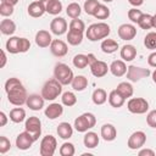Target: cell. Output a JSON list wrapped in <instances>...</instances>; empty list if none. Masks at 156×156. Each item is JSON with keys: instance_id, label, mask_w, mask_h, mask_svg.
Instances as JSON below:
<instances>
[{"instance_id": "cell-1", "label": "cell", "mask_w": 156, "mask_h": 156, "mask_svg": "<svg viewBox=\"0 0 156 156\" xmlns=\"http://www.w3.org/2000/svg\"><path fill=\"white\" fill-rule=\"evenodd\" d=\"M110 32H111V28L107 23L98 22V23H93L88 27L85 35L90 41H98V40L107 38Z\"/></svg>"}, {"instance_id": "cell-2", "label": "cell", "mask_w": 156, "mask_h": 156, "mask_svg": "<svg viewBox=\"0 0 156 156\" xmlns=\"http://www.w3.org/2000/svg\"><path fill=\"white\" fill-rule=\"evenodd\" d=\"M62 93V84L56 79H49L41 88V96L48 101H54Z\"/></svg>"}, {"instance_id": "cell-3", "label": "cell", "mask_w": 156, "mask_h": 156, "mask_svg": "<svg viewBox=\"0 0 156 156\" xmlns=\"http://www.w3.org/2000/svg\"><path fill=\"white\" fill-rule=\"evenodd\" d=\"M54 78H56L62 85H68L72 83L74 74H73V71L68 67V65L63 62H58L55 65V68H54Z\"/></svg>"}, {"instance_id": "cell-4", "label": "cell", "mask_w": 156, "mask_h": 156, "mask_svg": "<svg viewBox=\"0 0 156 156\" xmlns=\"http://www.w3.org/2000/svg\"><path fill=\"white\" fill-rule=\"evenodd\" d=\"M96 124V117L91 112H84L74 119V128L79 133H85Z\"/></svg>"}, {"instance_id": "cell-5", "label": "cell", "mask_w": 156, "mask_h": 156, "mask_svg": "<svg viewBox=\"0 0 156 156\" xmlns=\"http://www.w3.org/2000/svg\"><path fill=\"white\" fill-rule=\"evenodd\" d=\"M7 94V100L10 104L15 105V106H21V105H24L26 101H27V98H28V94H27V90L23 85L18 87V88H15L12 90H10Z\"/></svg>"}, {"instance_id": "cell-6", "label": "cell", "mask_w": 156, "mask_h": 156, "mask_svg": "<svg viewBox=\"0 0 156 156\" xmlns=\"http://www.w3.org/2000/svg\"><path fill=\"white\" fill-rule=\"evenodd\" d=\"M57 147V140L54 135L49 134L45 135L41 141H40V147H39V154L41 156H52L56 151Z\"/></svg>"}, {"instance_id": "cell-7", "label": "cell", "mask_w": 156, "mask_h": 156, "mask_svg": "<svg viewBox=\"0 0 156 156\" xmlns=\"http://www.w3.org/2000/svg\"><path fill=\"white\" fill-rule=\"evenodd\" d=\"M127 108L132 113L143 115L149 110V102L144 98H132L127 102Z\"/></svg>"}, {"instance_id": "cell-8", "label": "cell", "mask_w": 156, "mask_h": 156, "mask_svg": "<svg viewBox=\"0 0 156 156\" xmlns=\"http://www.w3.org/2000/svg\"><path fill=\"white\" fill-rule=\"evenodd\" d=\"M24 129L28 133H30V135L37 141L39 139V136L41 135V121L35 116H30V117H28L26 119Z\"/></svg>"}, {"instance_id": "cell-9", "label": "cell", "mask_w": 156, "mask_h": 156, "mask_svg": "<svg viewBox=\"0 0 156 156\" xmlns=\"http://www.w3.org/2000/svg\"><path fill=\"white\" fill-rule=\"evenodd\" d=\"M127 79H129L130 82H139L143 78H146L151 74L149 68H144V67H138V66H129L127 69Z\"/></svg>"}, {"instance_id": "cell-10", "label": "cell", "mask_w": 156, "mask_h": 156, "mask_svg": "<svg viewBox=\"0 0 156 156\" xmlns=\"http://www.w3.org/2000/svg\"><path fill=\"white\" fill-rule=\"evenodd\" d=\"M145 143H146V134L143 130H136L128 138L127 145L130 150H138L141 149L145 145Z\"/></svg>"}, {"instance_id": "cell-11", "label": "cell", "mask_w": 156, "mask_h": 156, "mask_svg": "<svg viewBox=\"0 0 156 156\" xmlns=\"http://www.w3.org/2000/svg\"><path fill=\"white\" fill-rule=\"evenodd\" d=\"M34 138L30 135V133H28L26 129L24 132L20 133L17 136H16V146L20 149V150H28L33 143H34Z\"/></svg>"}, {"instance_id": "cell-12", "label": "cell", "mask_w": 156, "mask_h": 156, "mask_svg": "<svg viewBox=\"0 0 156 156\" xmlns=\"http://www.w3.org/2000/svg\"><path fill=\"white\" fill-rule=\"evenodd\" d=\"M28 15L30 17H34V18H39L41 17L45 12H46V9H45V1L44 0H38V1H33L28 5Z\"/></svg>"}, {"instance_id": "cell-13", "label": "cell", "mask_w": 156, "mask_h": 156, "mask_svg": "<svg viewBox=\"0 0 156 156\" xmlns=\"http://www.w3.org/2000/svg\"><path fill=\"white\" fill-rule=\"evenodd\" d=\"M118 37L122 39V40H132L135 38L136 35V28L133 26V24H129V23H123L118 27Z\"/></svg>"}, {"instance_id": "cell-14", "label": "cell", "mask_w": 156, "mask_h": 156, "mask_svg": "<svg viewBox=\"0 0 156 156\" xmlns=\"http://www.w3.org/2000/svg\"><path fill=\"white\" fill-rule=\"evenodd\" d=\"M89 68H90L91 74L94 77H96V78L105 77L107 74V72L110 71V66H107V63L101 61V60H96L94 63H91L89 66Z\"/></svg>"}, {"instance_id": "cell-15", "label": "cell", "mask_w": 156, "mask_h": 156, "mask_svg": "<svg viewBox=\"0 0 156 156\" xmlns=\"http://www.w3.org/2000/svg\"><path fill=\"white\" fill-rule=\"evenodd\" d=\"M50 51L54 56L56 57H63L67 55L68 52V48H67V44L61 40V39H55L52 40L51 45H50Z\"/></svg>"}, {"instance_id": "cell-16", "label": "cell", "mask_w": 156, "mask_h": 156, "mask_svg": "<svg viewBox=\"0 0 156 156\" xmlns=\"http://www.w3.org/2000/svg\"><path fill=\"white\" fill-rule=\"evenodd\" d=\"M67 27H68L67 26V22L62 17H55L50 22V30L55 35H62V34H65L66 30H67Z\"/></svg>"}, {"instance_id": "cell-17", "label": "cell", "mask_w": 156, "mask_h": 156, "mask_svg": "<svg viewBox=\"0 0 156 156\" xmlns=\"http://www.w3.org/2000/svg\"><path fill=\"white\" fill-rule=\"evenodd\" d=\"M44 102H45V99L41 96V94L40 95L39 94H30L27 98L26 105H27V107H29L33 111H40L44 107Z\"/></svg>"}, {"instance_id": "cell-18", "label": "cell", "mask_w": 156, "mask_h": 156, "mask_svg": "<svg viewBox=\"0 0 156 156\" xmlns=\"http://www.w3.org/2000/svg\"><path fill=\"white\" fill-rule=\"evenodd\" d=\"M52 43V38L50 32L45 30V29H40L39 32H37L35 34V44L39 48H48L50 46Z\"/></svg>"}, {"instance_id": "cell-19", "label": "cell", "mask_w": 156, "mask_h": 156, "mask_svg": "<svg viewBox=\"0 0 156 156\" xmlns=\"http://www.w3.org/2000/svg\"><path fill=\"white\" fill-rule=\"evenodd\" d=\"M127 65L123 60H115L112 61V63L110 65V72L115 76V77H122L127 73Z\"/></svg>"}, {"instance_id": "cell-20", "label": "cell", "mask_w": 156, "mask_h": 156, "mask_svg": "<svg viewBox=\"0 0 156 156\" xmlns=\"http://www.w3.org/2000/svg\"><path fill=\"white\" fill-rule=\"evenodd\" d=\"M100 134H101V138L105 140V141H112L116 139L117 136V130L115 128L113 124L111 123H105L101 129H100Z\"/></svg>"}, {"instance_id": "cell-21", "label": "cell", "mask_w": 156, "mask_h": 156, "mask_svg": "<svg viewBox=\"0 0 156 156\" xmlns=\"http://www.w3.org/2000/svg\"><path fill=\"white\" fill-rule=\"evenodd\" d=\"M45 116L49 118V119H56L57 117H60L62 113H63V107L61 104H57V102H52L50 104L45 111H44Z\"/></svg>"}, {"instance_id": "cell-22", "label": "cell", "mask_w": 156, "mask_h": 156, "mask_svg": "<svg viewBox=\"0 0 156 156\" xmlns=\"http://www.w3.org/2000/svg\"><path fill=\"white\" fill-rule=\"evenodd\" d=\"M119 55H121L123 61H127V62L133 61L136 57V49H135V46H133L130 44H126L122 46Z\"/></svg>"}, {"instance_id": "cell-23", "label": "cell", "mask_w": 156, "mask_h": 156, "mask_svg": "<svg viewBox=\"0 0 156 156\" xmlns=\"http://www.w3.org/2000/svg\"><path fill=\"white\" fill-rule=\"evenodd\" d=\"M57 135L61 138V139H69L72 135H73V127L68 123V122H61L58 126H57Z\"/></svg>"}, {"instance_id": "cell-24", "label": "cell", "mask_w": 156, "mask_h": 156, "mask_svg": "<svg viewBox=\"0 0 156 156\" xmlns=\"http://www.w3.org/2000/svg\"><path fill=\"white\" fill-rule=\"evenodd\" d=\"M124 101H126V99H124L116 89L112 90V91H110V94H108V104H110L112 107L119 108V107H122V106L124 105Z\"/></svg>"}, {"instance_id": "cell-25", "label": "cell", "mask_w": 156, "mask_h": 156, "mask_svg": "<svg viewBox=\"0 0 156 156\" xmlns=\"http://www.w3.org/2000/svg\"><path fill=\"white\" fill-rule=\"evenodd\" d=\"M45 9L49 15H58L62 11V2L60 0H44Z\"/></svg>"}, {"instance_id": "cell-26", "label": "cell", "mask_w": 156, "mask_h": 156, "mask_svg": "<svg viewBox=\"0 0 156 156\" xmlns=\"http://www.w3.org/2000/svg\"><path fill=\"white\" fill-rule=\"evenodd\" d=\"M99 136L95 132H87L84 138H83V143H84V146L88 147V149H94L99 145Z\"/></svg>"}, {"instance_id": "cell-27", "label": "cell", "mask_w": 156, "mask_h": 156, "mask_svg": "<svg viewBox=\"0 0 156 156\" xmlns=\"http://www.w3.org/2000/svg\"><path fill=\"white\" fill-rule=\"evenodd\" d=\"M0 30L4 35H12L16 30V23L12 20L5 18L0 22Z\"/></svg>"}, {"instance_id": "cell-28", "label": "cell", "mask_w": 156, "mask_h": 156, "mask_svg": "<svg viewBox=\"0 0 156 156\" xmlns=\"http://www.w3.org/2000/svg\"><path fill=\"white\" fill-rule=\"evenodd\" d=\"M91 100L95 105H104L106 101H107V93L105 89L102 88H98L93 91V95H91Z\"/></svg>"}, {"instance_id": "cell-29", "label": "cell", "mask_w": 156, "mask_h": 156, "mask_svg": "<svg viewBox=\"0 0 156 156\" xmlns=\"http://www.w3.org/2000/svg\"><path fill=\"white\" fill-rule=\"evenodd\" d=\"M67 41L69 45H73V46L79 45L83 41V32L69 29L67 33Z\"/></svg>"}, {"instance_id": "cell-30", "label": "cell", "mask_w": 156, "mask_h": 156, "mask_svg": "<svg viewBox=\"0 0 156 156\" xmlns=\"http://www.w3.org/2000/svg\"><path fill=\"white\" fill-rule=\"evenodd\" d=\"M100 48H101L102 52H105V54H113L118 49V43L113 39H104L101 41Z\"/></svg>"}, {"instance_id": "cell-31", "label": "cell", "mask_w": 156, "mask_h": 156, "mask_svg": "<svg viewBox=\"0 0 156 156\" xmlns=\"http://www.w3.org/2000/svg\"><path fill=\"white\" fill-rule=\"evenodd\" d=\"M116 90H117L124 99L132 98V95H133V93H134L133 85H132L130 83H128V82H121V83L117 85Z\"/></svg>"}, {"instance_id": "cell-32", "label": "cell", "mask_w": 156, "mask_h": 156, "mask_svg": "<svg viewBox=\"0 0 156 156\" xmlns=\"http://www.w3.org/2000/svg\"><path fill=\"white\" fill-rule=\"evenodd\" d=\"M9 117L13 123H21L26 119V111L22 107H15L10 111Z\"/></svg>"}, {"instance_id": "cell-33", "label": "cell", "mask_w": 156, "mask_h": 156, "mask_svg": "<svg viewBox=\"0 0 156 156\" xmlns=\"http://www.w3.org/2000/svg\"><path fill=\"white\" fill-rule=\"evenodd\" d=\"M71 85L76 91H83L88 87V78H85L84 76H76Z\"/></svg>"}, {"instance_id": "cell-34", "label": "cell", "mask_w": 156, "mask_h": 156, "mask_svg": "<svg viewBox=\"0 0 156 156\" xmlns=\"http://www.w3.org/2000/svg\"><path fill=\"white\" fill-rule=\"evenodd\" d=\"M5 49L10 54H18L20 52V37H10L6 41Z\"/></svg>"}, {"instance_id": "cell-35", "label": "cell", "mask_w": 156, "mask_h": 156, "mask_svg": "<svg viewBox=\"0 0 156 156\" xmlns=\"http://www.w3.org/2000/svg\"><path fill=\"white\" fill-rule=\"evenodd\" d=\"M66 13L71 18H78L82 13V7L78 2H71V4H68V6L66 9Z\"/></svg>"}, {"instance_id": "cell-36", "label": "cell", "mask_w": 156, "mask_h": 156, "mask_svg": "<svg viewBox=\"0 0 156 156\" xmlns=\"http://www.w3.org/2000/svg\"><path fill=\"white\" fill-rule=\"evenodd\" d=\"M61 101H62V105H65L67 107H72L77 104V96L72 91H66V93L62 94Z\"/></svg>"}, {"instance_id": "cell-37", "label": "cell", "mask_w": 156, "mask_h": 156, "mask_svg": "<svg viewBox=\"0 0 156 156\" xmlns=\"http://www.w3.org/2000/svg\"><path fill=\"white\" fill-rule=\"evenodd\" d=\"M73 66L76 68H79V69L85 68L87 66H89V63H88V56L84 55V54H77L73 57Z\"/></svg>"}, {"instance_id": "cell-38", "label": "cell", "mask_w": 156, "mask_h": 156, "mask_svg": "<svg viewBox=\"0 0 156 156\" xmlns=\"http://www.w3.org/2000/svg\"><path fill=\"white\" fill-rule=\"evenodd\" d=\"M99 5H100V2L98 0H85L84 5H83V9H84L87 15L94 16V13H95V11H96Z\"/></svg>"}, {"instance_id": "cell-39", "label": "cell", "mask_w": 156, "mask_h": 156, "mask_svg": "<svg viewBox=\"0 0 156 156\" xmlns=\"http://www.w3.org/2000/svg\"><path fill=\"white\" fill-rule=\"evenodd\" d=\"M141 29H150V28H154L152 26V16L149 15V13H143V16L140 17L139 22L136 23Z\"/></svg>"}, {"instance_id": "cell-40", "label": "cell", "mask_w": 156, "mask_h": 156, "mask_svg": "<svg viewBox=\"0 0 156 156\" xmlns=\"http://www.w3.org/2000/svg\"><path fill=\"white\" fill-rule=\"evenodd\" d=\"M144 45L149 50L156 49V32H149L144 38Z\"/></svg>"}, {"instance_id": "cell-41", "label": "cell", "mask_w": 156, "mask_h": 156, "mask_svg": "<svg viewBox=\"0 0 156 156\" xmlns=\"http://www.w3.org/2000/svg\"><path fill=\"white\" fill-rule=\"evenodd\" d=\"M94 17L98 18V20H106L110 17V9L106 6V5H102L100 4L94 13Z\"/></svg>"}, {"instance_id": "cell-42", "label": "cell", "mask_w": 156, "mask_h": 156, "mask_svg": "<svg viewBox=\"0 0 156 156\" xmlns=\"http://www.w3.org/2000/svg\"><path fill=\"white\" fill-rule=\"evenodd\" d=\"M58 151H60L61 156H73L76 152V149H74V145L72 143H63L60 146Z\"/></svg>"}, {"instance_id": "cell-43", "label": "cell", "mask_w": 156, "mask_h": 156, "mask_svg": "<svg viewBox=\"0 0 156 156\" xmlns=\"http://www.w3.org/2000/svg\"><path fill=\"white\" fill-rule=\"evenodd\" d=\"M21 85H23V84H22V82H21L18 78H16V77L9 78V79L5 82V91L9 93L10 90H12V89H15V88H18V87H21Z\"/></svg>"}, {"instance_id": "cell-44", "label": "cell", "mask_w": 156, "mask_h": 156, "mask_svg": "<svg viewBox=\"0 0 156 156\" xmlns=\"http://www.w3.org/2000/svg\"><path fill=\"white\" fill-rule=\"evenodd\" d=\"M15 9H13V5L11 4H6V2H1L0 4V15L2 17H9L13 13Z\"/></svg>"}, {"instance_id": "cell-45", "label": "cell", "mask_w": 156, "mask_h": 156, "mask_svg": "<svg viewBox=\"0 0 156 156\" xmlns=\"http://www.w3.org/2000/svg\"><path fill=\"white\" fill-rule=\"evenodd\" d=\"M127 16H128V18H129L133 23H138L139 20H140V17L143 16V12H141L140 10H138L136 7H133V9H130V10L128 11Z\"/></svg>"}, {"instance_id": "cell-46", "label": "cell", "mask_w": 156, "mask_h": 156, "mask_svg": "<svg viewBox=\"0 0 156 156\" xmlns=\"http://www.w3.org/2000/svg\"><path fill=\"white\" fill-rule=\"evenodd\" d=\"M69 29H73V30H79V32H84L85 29V24L82 20H78V18H72V21L69 22Z\"/></svg>"}, {"instance_id": "cell-47", "label": "cell", "mask_w": 156, "mask_h": 156, "mask_svg": "<svg viewBox=\"0 0 156 156\" xmlns=\"http://www.w3.org/2000/svg\"><path fill=\"white\" fill-rule=\"evenodd\" d=\"M10 149H11V143H10V140H9L6 136L1 135V136H0V154H6Z\"/></svg>"}, {"instance_id": "cell-48", "label": "cell", "mask_w": 156, "mask_h": 156, "mask_svg": "<svg viewBox=\"0 0 156 156\" xmlns=\"http://www.w3.org/2000/svg\"><path fill=\"white\" fill-rule=\"evenodd\" d=\"M146 123L151 128H156V110H152L146 116Z\"/></svg>"}, {"instance_id": "cell-49", "label": "cell", "mask_w": 156, "mask_h": 156, "mask_svg": "<svg viewBox=\"0 0 156 156\" xmlns=\"http://www.w3.org/2000/svg\"><path fill=\"white\" fill-rule=\"evenodd\" d=\"M30 49V41L27 38H20V52H27Z\"/></svg>"}, {"instance_id": "cell-50", "label": "cell", "mask_w": 156, "mask_h": 156, "mask_svg": "<svg viewBox=\"0 0 156 156\" xmlns=\"http://www.w3.org/2000/svg\"><path fill=\"white\" fill-rule=\"evenodd\" d=\"M147 63H149L150 67H156V51L151 52L147 56Z\"/></svg>"}, {"instance_id": "cell-51", "label": "cell", "mask_w": 156, "mask_h": 156, "mask_svg": "<svg viewBox=\"0 0 156 156\" xmlns=\"http://www.w3.org/2000/svg\"><path fill=\"white\" fill-rule=\"evenodd\" d=\"M139 156H155V151L151 149H141L138 152Z\"/></svg>"}, {"instance_id": "cell-52", "label": "cell", "mask_w": 156, "mask_h": 156, "mask_svg": "<svg viewBox=\"0 0 156 156\" xmlns=\"http://www.w3.org/2000/svg\"><path fill=\"white\" fill-rule=\"evenodd\" d=\"M7 123V116L4 111L0 112V127H5Z\"/></svg>"}, {"instance_id": "cell-53", "label": "cell", "mask_w": 156, "mask_h": 156, "mask_svg": "<svg viewBox=\"0 0 156 156\" xmlns=\"http://www.w3.org/2000/svg\"><path fill=\"white\" fill-rule=\"evenodd\" d=\"M6 61H7V57H6V52L2 50L1 51V63H0V68H4L5 65H6Z\"/></svg>"}, {"instance_id": "cell-54", "label": "cell", "mask_w": 156, "mask_h": 156, "mask_svg": "<svg viewBox=\"0 0 156 156\" xmlns=\"http://www.w3.org/2000/svg\"><path fill=\"white\" fill-rule=\"evenodd\" d=\"M128 2L130 5H133L134 7H138V6H141L144 4V0H128Z\"/></svg>"}, {"instance_id": "cell-55", "label": "cell", "mask_w": 156, "mask_h": 156, "mask_svg": "<svg viewBox=\"0 0 156 156\" xmlns=\"http://www.w3.org/2000/svg\"><path fill=\"white\" fill-rule=\"evenodd\" d=\"M87 56H88V63H89V66H90L91 63H94V62L98 60V58L95 57V55H94V54H88Z\"/></svg>"}, {"instance_id": "cell-56", "label": "cell", "mask_w": 156, "mask_h": 156, "mask_svg": "<svg viewBox=\"0 0 156 156\" xmlns=\"http://www.w3.org/2000/svg\"><path fill=\"white\" fill-rule=\"evenodd\" d=\"M1 2H6V4H11V5H16L18 2V0H1Z\"/></svg>"}, {"instance_id": "cell-57", "label": "cell", "mask_w": 156, "mask_h": 156, "mask_svg": "<svg viewBox=\"0 0 156 156\" xmlns=\"http://www.w3.org/2000/svg\"><path fill=\"white\" fill-rule=\"evenodd\" d=\"M151 77H152V82L156 84V68H155V71L151 73Z\"/></svg>"}, {"instance_id": "cell-58", "label": "cell", "mask_w": 156, "mask_h": 156, "mask_svg": "<svg viewBox=\"0 0 156 156\" xmlns=\"http://www.w3.org/2000/svg\"><path fill=\"white\" fill-rule=\"evenodd\" d=\"M152 26H154V28H156V13L152 16Z\"/></svg>"}, {"instance_id": "cell-59", "label": "cell", "mask_w": 156, "mask_h": 156, "mask_svg": "<svg viewBox=\"0 0 156 156\" xmlns=\"http://www.w3.org/2000/svg\"><path fill=\"white\" fill-rule=\"evenodd\" d=\"M102 1H105V2H111V1H113V0H102Z\"/></svg>"}, {"instance_id": "cell-60", "label": "cell", "mask_w": 156, "mask_h": 156, "mask_svg": "<svg viewBox=\"0 0 156 156\" xmlns=\"http://www.w3.org/2000/svg\"><path fill=\"white\" fill-rule=\"evenodd\" d=\"M78 1H79V0H78Z\"/></svg>"}]
</instances>
